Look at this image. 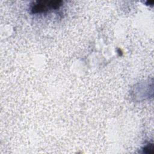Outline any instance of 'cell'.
Listing matches in <instances>:
<instances>
[{
	"label": "cell",
	"mask_w": 154,
	"mask_h": 154,
	"mask_svg": "<svg viewBox=\"0 0 154 154\" xmlns=\"http://www.w3.org/2000/svg\"><path fill=\"white\" fill-rule=\"evenodd\" d=\"M143 152L146 153H153L154 152L153 150V146L152 144H149L147 146L144 147L143 149Z\"/></svg>",
	"instance_id": "2"
},
{
	"label": "cell",
	"mask_w": 154,
	"mask_h": 154,
	"mask_svg": "<svg viewBox=\"0 0 154 154\" xmlns=\"http://www.w3.org/2000/svg\"><path fill=\"white\" fill-rule=\"evenodd\" d=\"M61 1H40L34 3L31 7L32 13H42L50 9H57L61 5Z\"/></svg>",
	"instance_id": "1"
}]
</instances>
